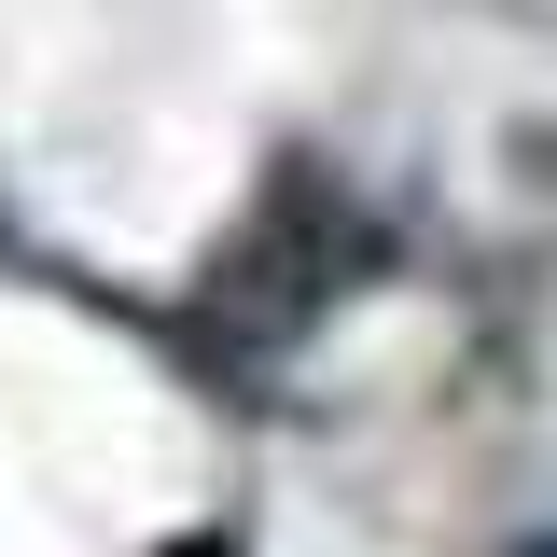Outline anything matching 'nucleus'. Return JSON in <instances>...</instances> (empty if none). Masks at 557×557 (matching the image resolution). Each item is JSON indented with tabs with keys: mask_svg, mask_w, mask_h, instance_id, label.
<instances>
[{
	"mask_svg": "<svg viewBox=\"0 0 557 557\" xmlns=\"http://www.w3.org/2000/svg\"><path fill=\"white\" fill-rule=\"evenodd\" d=\"M516 557H557V544H516Z\"/></svg>",
	"mask_w": 557,
	"mask_h": 557,
	"instance_id": "nucleus-1",
	"label": "nucleus"
}]
</instances>
